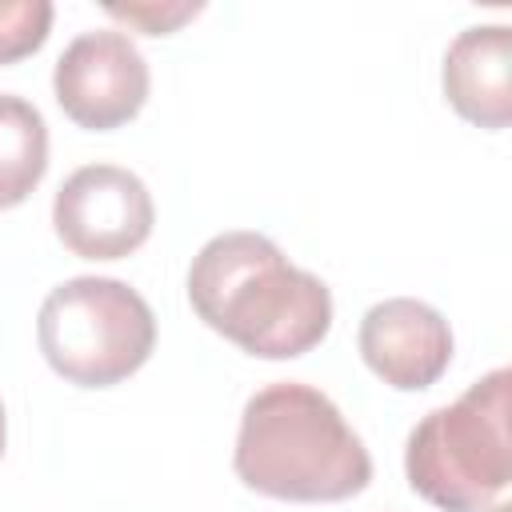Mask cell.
<instances>
[{"instance_id":"obj_8","label":"cell","mask_w":512,"mask_h":512,"mask_svg":"<svg viewBox=\"0 0 512 512\" xmlns=\"http://www.w3.org/2000/svg\"><path fill=\"white\" fill-rule=\"evenodd\" d=\"M444 100L476 128L500 132L512 120V28L476 24L464 28L440 68Z\"/></svg>"},{"instance_id":"obj_4","label":"cell","mask_w":512,"mask_h":512,"mask_svg":"<svg viewBox=\"0 0 512 512\" xmlns=\"http://www.w3.org/2000/svg\"><path fill=\"white\" fill-rule=\"evenodd\" d=\"M36 344L60 380L112 388L148 364L156 316L148 300L116 276H72L44 296Z\"/></svg>"},{"instance_id":"obj_5","label":"cell","mask_w":512,"mask_h":512,"mask_svg":"<svg viewBox=\"0 0 512 512\" xmlns=\"http://www.w3.org/2000/svg\"><path fill=\"white\" fill-rule=\"evenodd\" d=\"M152 224L148 184L120 164L76 168L52 200V228L80 260H124L152 236Z\"/></svg>"},{"instance_id":"obj_1","label":"cell","mask_w":512,"mask_h":512,"mask_svg":"<svg viewBox=\"0 0 512 512\" xmlns=\"http://www.w3.org/2000/svg\"><path fill=\"white\" fill-rule=\"evenodd\" d=\"M192 312L260 360H296L332 328V292L264 232H220L188 268Z\"/></svg>"},{"instance_id":"obj_9","label":"cell","mask_w":512,"mask_h":512,"mask_svg":"<svg viewBox=\"0 0 512 512\" xmlns=\"http://www.w3.org/2000/svg\"><path fill=\"white\" fill-rule=\"evenodd\" d=\"M48 172V124L24 96L0 92V208L24 204Z\"/></svg>"},{"instance_id":"obj_7","label":"cell","mask_w":512,"mask_h":512,"mask_svg":"<svg viewBox=\"0 0 512 512\" xmlns=\"http://www.w3.org/2000/svg\"><path fill=\"white\" fill-rule=\"evenodd\" d=\"M356 344L372 376L396 392H424L452 364L448 320L416 296H388L372 304L360 320Z\"/></svg>"},{"instance_id":"obj_11","label":"cell","mask_w":512,"mask_h":512,"mask_svg":"<svg viewBox=\"0 0 512 512\" xmlns=\"http://www.w3.org/2000/svg\"><path fill=\"white\" fill-rule=\"evenodd\" d=\"M104 12L144 36H172L180 24L196 20L204 12V4L196 0H128V4H104Z\"/></svg>"},{"instance_id":"obj_6","label":"cell","mask_w":512,"mask_h":512,"mask_svg":"<svg viewBox=\"0 0 512 512\" xmlns=\"http://www.w3.org/2000/svg\"><path fill=\"white\" fill-rule=\"evenodd\" d=\"M148 88V60L120 28L80 32L52 68L56 104L72 124L88 132H112L140 116Z\"/></svg>"},{"instance_id":"obj_10","label":"cell","mask_w":512,"mask_h":512,"mask_svg":"<svg viewBox=\"0 0 512 512\" xmlns=\"http://www.w3.org/2000/svg\"><path fill=\"white\" fill-rule=\"evenodd\" d=\"M52 32L48 0H0V64L32 56Z\"/></svg>"},{"instance_id":"obj_2","label":"cell","mask_w":512,"mask_h":512,"mask_svg":"<svg viewBox=\"0 0 512 512\" xmlns=\"http://www.w3.org/2000/svg\"><path fill=\"white\" fill-rule=\"evenodd\" d=\"M232 468L244 488L292 504H336L372 480V456L344 412L300 380H276L248 396Z\"/></svg>"},{"instance_id":"obj_12","label":"cell","mask_w":512,"mask_h":512,"mask_svg":"<svg viewBox=\"0 0 512 512\" xmlns=\"http://www.w3.org/2000/svg\"><path fill=\"white\" fill-rule=\"evenodd\" d=\"M4 440H8V420H4V404H0V456H4Z\"/></svg>"},{"instance_id":"obj_3","label":"cell","mask_w":512,"mask_h":512,"mask_svg":"<svg viewBox=\"0 0 512 512\" xmlns=\"http://www.w3.org/2000/svg\"><path fill=\"white\" fill-rule=\"evenodd\" d=\"M512 372L492 368L432 408L404 444V476L440 512H492L512 480Z\"/></svg>"}]
</instances>
